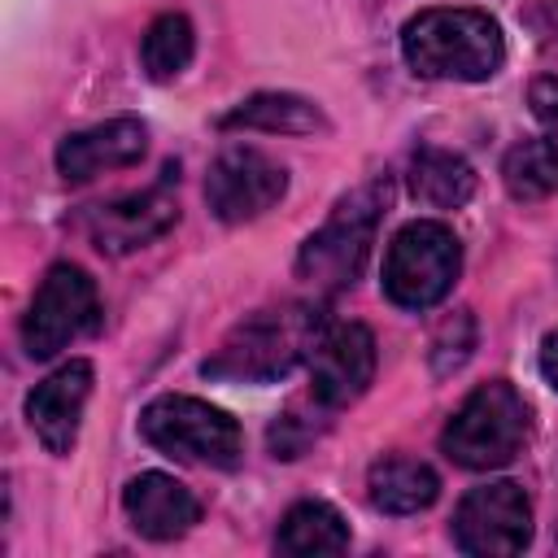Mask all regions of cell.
I'll use <instances>...</instances> for the list:
<instances>
[{"mask_svg":"<svg viewBox=\"0 0 558 558\" xmlns=\"http://www.w3.org/2000/svg\"><path fill=\"white\" fill-rule=\"evenodd\" d=\"M323 331L327 318L318 305L288 301L275 310H257L227 331V340L218 344L214 357H205L201 371L209 379H231V384H275L296 362H310Z\"/></svg>","mask_w":558,"mask_h":558,"instance_id":"1","label":"cell"},{"mask_svg":"<svg viewBox=\"0 0 558 558\" xmlns=\"http://www.w3.org/2000/svg\"><path fill=\"white\" fill-rule=\"evenodd\" d=\"M414 74L449 83H484L506 61V35L484 9H423L401 31Z\"/></svg>","mask_w":558,"mask_h":558,"instance_id":"2","label":"cell"},{"mask_svg":"<svg viewBox=\"0 0 558 558\" xmlns=\"http://www.w3.org/2000/svg\"><path fill=\"white\" fill-rule=\"evenodd\" d=\"M392 187L388 179H375V183H362L357 192H349L344 201H336L331 218L301 244L296 253V275L323 292H336V288H349L366 257H371V244H375V227L384 218V205H388Z\"/></svg>","mask_w":558,"mask_h":558,"instance_id":"3","label":"cell"},{"mask_svg":"<svg viewBox=\"0 0 558 558\" xmlns=\"http://www.w3.org/2000/svg\"><path fill=\"white\" fill-rule=\"evenodd\" d=\"M527 427V401L514 392V384L488 379L453 410V418L440 432V449L449 462L466 471H493L519 458Z\"/></svg>","mask_w":558,"mask_h":558,"instance_id":"4","label":"cell"},{"mask_svg":"<svg viewBox=\"0 0 558 558\" xmlns=\"http://www.w3.org/2000/svg\"><path fill=\"white\" fill-rule=\"evenodd\" d=\"M140 432L157 453L179 458V462H201V466L231 471L244 453L240 423L227 410H218L201 397H183V392L148 401L144 414H140Z\"/></svg>","mask_w":558,"mask_h":558,"instance_id":"5","label":"cell"},{"mask_svg":"<svg viewBox=\"0 0 558 558\" xmlns=\"http://www.w3.org/2000/svg\"><path fill=\"white\" fill-rule=\"evenodd\" d=\"M462 270V244L445 222H405L384 253V296L401 310H427L449 296Z\"/></svg>","mask_w":558,"mask_h":558,"instance_id":"6","label":"cell"},{"mask_svg":"<svg viewBox=\"0 0 558 558\" xmlns=\"http://www.w3.org/2000/svg\"><path fill=\"white\" fill-rule=\"evenodd\" d=\"M96 323V279L83 266L57 262L31 296L22 318V344L31 357H52Z\"/></svg>","mask_w":558,"mask_h":558,"instance_id":"7","label":"cell"},{"mask_svg":"<svg viewBox=\"0 0 558 558\" xmlns=\"http://www.w3.org/2000/svg\"><path fill=\"white\" fill-rule=\"evenodd\" d=\"M532 541V501L514 480L471 488L453 510V545L475 558H506Z\"/></svg>","mask_w":558,"mask_h":558,"instance_id":"8","label":"cell"},{"mask_svg":"<svg viewBox=\"0 0 558 558\" xmlns=\"http://www.w3.org/2000/svg\"><path fill=\"white\" fill-rule=\"evenodd\" d=\"M288 192V170L253 144H231L209 161L205 201L222 222H253Z\"/></svg>","mask_w":558,"mask_h":558,"instance_id":"9","label":"cell"},{"mask_svg":"<svg viewBox=\"0 0 558 558\" xmlns=\"http://www.w3.org/2000/svg\"><path fill=\"white\" fill-rule=\"evenodd\" d=\"M174 183H179V170L166 166L161 179L144 192H126L109 205H96L92 218H87V235L100 253L109 257H126L144 244H153L157 235H166L174 222H179V201H174Z\"/></svg>","mask_w":558,"mask_h":558,"instance_id":"10","label":"cell"},{"mask_svg":"<svg viewBox=\"0 0 558 558\" xmlns=\"http://www.w3.org/2000/svg\"><path fill=\"white\" fill-rule=\"evenodd\" d=\"M375 379V336L362 323H331L310 353V392L318 405L336 410L366 392Z\"/></svg>","mask_w":558,"mask_h":558,"instance_id":"11","label":"cell"},{"mask_svg":"<svg viewBox=\"0 0 558 558\" xmlns=\"http://www.w3.org/2000/svg\"><path fill=\"white\" fill-rule=\"evenodd\" d=\"M92 397V362L87 357H70L65 366H57L48 379H39L26 397V423L35 432V440L65 458L78 440V423H83V405Z\"/></svg>","mask_w":558,"mask_h":558,"instance_id":"12","label":"cell"},{"mask_svg":"<svg viewBox=\"0 0 558 558\" xmlns=\"http://www.w3.org/2000/svg\"><path fill=\"white\" fill-rule=\"evenodd\" d=\"M148 126L140 118H109L87 131H74L57 144V174L65 183H87L105 170H126L144 157Z\"/></svg>","mask_w":558,"mask_h":558,"instance_id":"13","label":"cell"},{"mask_svg":"<svg viewBox=\"0 0 558 558\" xmlns=\"http://www.w3.org/2000/svg\"><path fill=\"white\" fill-rule=\"evenodd\" d=\"M122 506L131 527L148 541H179L183 532H192V523H201V501L192 497V488L161 471L135 475L122 493Z\"/></svg>","mask_w":558,"mask_h":558,"instance_id":"14","label":"cell"},{"mask_svg":"<svg viewBox=\"0 0 558 558\" xmlns=\"http://www.w3.org/2000/svg\"><path fill=\"white\" fill-rule=\"evenodd\" d=\"M436 493H440L436 471L418 458H405V453L379 458L366 475V497L384 514H418L436 501Z\"/></svg>","mask_w":558,"mask_h":558,"instance_id":"15","label":"cell"},{"mask_svg":"<svg viewBox=\"0 0 558 558\" xmlns=\"http://www.w3.org/2000/svg\"><path fill=\"white\" fill-rule=\"evenodd\" d=\"M218 126L222 131L244 126V131H275V135H314V131H327V118L305 96H292V92H257V96L240 100L231 113H222Z\"/></svg>","mask_w":558,"mask_h":558,"instance_id":"16","label":"cell"},{"mask_svg":"<svg viewBox=\"0 0 558 558\" xmlns=\"http://www.w3.org/2000/svg\"><path fill=\"white\" fill-rule=\"evenodd\" d=\"M275 549L288 558H318L349 549V523L327 501H296L275 532Z\"/></svg>","mask_w":558,"mask_h":558,"instance_id":"17","label":"cell"},{"mask_svg":"<svg viewBox=\"0 0 558 558\" xmlns=\"http://www.w3.org/2000/svg\"><path fill=\"white\" fill-rule=\"evenodd\" d=\"M410 192L432 209H458L475 192V170L449 148H418L410 161Z\"/></svg>","mask_w":558,"mask_h":558,"instance_id":"18","label":"cell"},{"mask_svg":"<svg viewBox=\"0 0 558 558\" xmlns=\"http://www.w3.org/2000/svg\"><path fill=\"white\" fill-rule=\"evenodd\" d=\"M506 192L514 201H545L558 192V140H523L501 161Z\"/></svg>","mask_w":558,"mask_h":558,"instance_id":"19","label":"cell"},{"mask_svg":"<svg viewBox=\"0 0 558 558\" xmlns=\"http://www.w3.org/2000/svg\"><path fill=\"white\" fill-rule=\"evenodd\" d=\"M192 52H196V31H192V22H187L183 13H161V17L144 31L140 65H144V74H148L153 83H166V78H174V74L187 70Z\"/></svg>","mask_w":558,"mask_h":558,"instance_id":"20","label":"cell"},{"mask_svg":"<svg viewBox=\"0 0 558 558\" xmlns=\"http://www.w3.org/2000/svg\"><path fill=\"white\" fill-rule=\"evenodd\" d=\"M314 436H318V423H305L301 405H288L270 427V449H275V458H296Z\"/></svg>","mask_w":558,"mask_h":558,"instance_id":"21","label":"cell"},{"mask_svg":"<svg viewBox=\"0 0 558 558\" xmlns=\"http://www.w3.org/2000/svg\"><path fill=\"white\" fill-rule=\"evenodd\" d=\"M527 105H532V113L545 122V126H558V78H536L532 83V92H527Z\"/></svg>","mask_w":558,"mask_h":558,"instance_id":"22","label":"cell"},{"mask_svg":"<svg viewBox=\"0 0 558 558\" xmlns=\"http://www.w3.org/2000/svg\"><path fill=\"white\" fill-rule=\"evenodd\" d=\"M541 375L549 379V388H558V331H549L541 344Z\"/></svg>","mask_w":558,"mask_h":558,"instance_id":"23","label":"cell"}]
</instances>
